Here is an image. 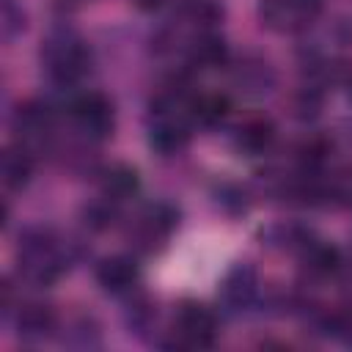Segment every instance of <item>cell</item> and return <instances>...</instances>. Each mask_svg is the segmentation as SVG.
<instances>
[{
    "label": "cell",
    "mask_w": 352,
    "mask_h": 352,
    "mask_svg": "<svg viewBox=\"0 0 352 352\" xmlns=\"http://www.w3.org/2000/svg\"><path fill=\"white\" fill-rule=\"evenodd\" d=\"M176 226H179V209L168 201H154L140 209L132 226V239L140 250H157L160 245L168 242Z\"/></svg>",
    "instance_id": "obj_6"
},
{
    "label": "cell",
    "mask_w": 352,
    "mask_h": 352,
    "mask_svg": "<svg viewBox=\"0 0 352 352\" xmlns=\"http://www.w3.org/2000/svg\"><path fill=\"white\" fill-rule=\"evenodd\" d=\"M258 294V272L248 261H236L220 280V300L231 311H245Z\"/></svg>",
    "instance_id": "obj_10"
},
{
    "label": "cell",
    "mask_w": 352,
    "mask_h": 352,
    "mask_svg": "<svg viewBox=\"0 0 352 352\" xmlns=\"http://www.w3.org/2000/svg\"><path fill=\"white\" fill-rule=\"evenodd\" d=\"M297 256H300L302 270L314 278H330L341 270V250L336 245L319 239V236H314Z\"/></svg>",
    "instance_id": "obj_14"
},
{
    "label": "cell",
    "mask_w": 352,
    "mask_h": 352,
    "mask_svg": "<svg viewBox=\"0 0 352 352\" xmlns=\"http://www.w3.org/2000/svg\"><path fill=\"white\" fill-rule=\"evenodd\" d=\"M217 338V316L209 305L187 300L176 308L173 316V346H187V349H201L212 346Z\"/></svg>",
    "instance_id": "obj_4"
},
{
    "label": "cell",
    "mask_w": 352,
    "mask_h": 352,
    "mask_svg": "<svg viewBox=\"0 0 352 352\" xmlns=\"http://www.w3.org/2000/svg\"><path fill=\"white\" fill-rule=\"evenodd\" d=\"M28 25V14L19 0H0V33L6 41H14Z\"/></svg>",
    "instance_id": "obj_23"
},
{
    "label": "cell",
    "mask_w": 352,
    "mask_h": 352,
    "mask_svg": "<svg viewBox=\"0 0 352 352\" xmlns=\"http://www.w3.org/2000/svg\"><path fill=\"white\" fill-rule=\"evenodd\" d=\"M69 242L63 245L50 228H28L16 245V270L19 278L30 286L55 283L69 267Z\"/></svg>",
    "instance_id": "obj_1"
},
{
    "label": "cell",
    "mask_w": 352,
    "mask_h": 352,
    "mask_svg": "<svg viewBox=\"0 0 352 352\" xmlns=\"http://www.w3.org/2000/svg\"><path fill=\"white\" fill-rule=\"evenodd\" d=\"M319 327L324 336L352 346V305H336V308L322 311Z\"/></svg>",
    "instance_id": "obj_22"
},
{
    "label": "cell",
    "mask_w": 352,
    "mask_h": 352,
    "mask_svg": "<svg viewBox=\"0 0 352 352\" xmlns=\"http://www.w3.org/2000/svg\"><path fill=\"white\" fill-rule=\"evenodd\" d=\"M231 113V102L226 94H195L192 96V124L214 129L220 126Z\"/></svg>",
    "instance_id": "obj_17"
},
{
    "label": "cell",
    "mask_w": 352,
    "mask_h": 352,
    "mask_svg": "<svg viewBox=\"0 0 352 352\" xmlns=\"http://www.w3.org/2000/svg\"><path fill=\"white\" fill-rule=\"evenodd\" d=\"M41 63L52 82L74 85L91 72V50L72 28H55L41 41Z\"/></svg>",
    "instance_id": "obj_2"
},
{
    "label": "cell",
    "mask_w": 352,
    "mask_h": 352,
    "mask_svg": "<svg viewBox=\"0 0 352 352\" xmlns=\"http://www.w3.org/2000/svg\"><path fill=\"white\" fill-rule=\"evenodd\" d=\"M187 63L198 72H209V69H220L228 66V47L226 41L214 33V30H198L190 44H187Z\"/></svg>",
    "instance_id": "obj_13"
},
{
    "label": "cell",
    "mask_w": 352,
    "mask_h": 352,
    "mask_svg": "<svg viewBox=\"0 0 352 352\" xmlns=\"http://www.w3.org/2000/svg\"><path fill=\"white\" fill-rule=\"evenodd\" d=\"M116 206L118 204H113L110 198H99V201H91L85 209H82V220H85V226L88 228H94V231H107L113 223H116Z\"/></svg>",
    "instance_id": "obj_25"
},
{
    "label": "cell",
    "mask_w": 352,
    "mask_h": 352,
    "mask_svg": "<svg viewBox=\"0 0 352 352\" xmlns=\"http://www.w3.org/2000/svg\"><path fill=\"white\" fill-rule=\"evenodd\" d=\"M228 66H231V85L248 99L270 96L278 85V74L264 55L245 52L236 60H231Z\"/></svg>",
    "instance_id": "obj_7"
},
{
    "label": "cell",
    "mask_w": 352,
    "mask_h": 352,
    "mask_svg": "<svg viewBox=\"0 0 352 352\" xmlns=\"http://www.w3.org/2000/svg\"><path fill=\"white\" fill-rule=\"evenodd\" d=\"M63 344L66 346H74V349H94L102 344V333H99V324L94 316H74L66 322V330H63Z\"/></svg>",
    "instance_id": "obj_20"
},
{
    "label": "cell",
    "mask_w": 352,
    "mask_h": 352,
    "mask_svg": "<svg viewBox=\"0 0 352 352\" xmlns=\"http://www.w3.org/2000/svg\"><path fill=\"white\" fill-rule=\"evenodd\" d=\"M162 3H165V0H135V6H138V8H143V11H154V8H162Z\"/></svg>",
    "instance_id": "obj_27"
},
{
    "label": "cell",
    "mask_w": 352,
    "mask_h": 352,
    "mask_svg": "<svg viewBox=\"0 0 352 352\" xmlns=\"http://www.w3.org/2000/svg\"><path fill=\"white\" fill-rule=\"evenodd\" d=\"M69 116L74 126L88 138V140H104L116 129V110L113 102L99 94V91H85L77 94L69 102Z\"/></svg>",
    "instance_id": "obj_5"
},
{
    "label": "cell",
    "mask_w": 352,
    "mask_h": 352,
    "mask_svg": "<svg viewBox=\"0 0 352 352\" xmlns=\"http://www.w3.org/2000/svg\"><path fill=\"white\" fill-rule=\"evenodd\" d=\"M154 322H157V311H154V305H151L146 297L132 300V305H129V311H126V324H129V330L138 333V336H143Z\"/></svg>",
    "instance_id": "obj_26"
},
{
    "label": "cell",
    "mask_w": 352,
    "mask_h": 352,
    "mask_svg": "<svg viewBox=\"0 0 352 352\" xmlns=\"http://www.w3.org/2000/svg\"><path fill=\"white\" fill-rule=\"evenodd\" d=\"M278 129L267 116H250L245 121H239L231 132V143L239 154L245 157H261L275 146Z\"/></svg>",
    "instance_id": "obj_12"
},
{
    "label": "cell",
    "mask_w": 352,
    "mask_h": 352,
    "mask_svg": "<svg viewBox=\"0 0 352 352\" xmlns=\"http://www.w3.org/2000/svg\"><path fill=\"white\" fill-rule=\"evenodd\" d=\"M14 327H16V336L22 341L38 344V341L50 338L58 330V316H55L52 305L38 302V300H28V302H19L16 305Z\"/></svg>",
    "instance_id": "obj_11"
},
{
    "label": "cell",
    "mask_w": 352,
    "mask_h": 352,
    "mask_svg": "<svg viewBox=\"0 0 352 352\" xmlns=\"http://www.w3.org/2000/svg\"><path fill=\"white\" fill-rule=\"evenodd\" d=\"M322 198L333 206H352V168H333L322 170Z\"/></svg>",
    "instance_id": "obj_19"
},
{
    "label": "cell",
    "mask_w": 352,
    "mask_h": 352,
    "mask_svg": "<svg viewBox=\"0 0 352 352\" xmlns=\"http://www.w3.org/2000/svg\"><path fill=\"white\" fill-rule=\"evenodd\" d=\"M349 96H352V80H349Z\"/></svg>",
    "instance_id": "obj_28"
},
{
    "label": "cell",
    "mask_w": 352,
    "mask_h": 352,
    "mask_svg": "<svg viewBox=\"0 0 352 352\" xmlns=\"http://www.w3.org/2000/svg\"><path fill=\"white\" fill-rule=\"evenodd\" d=\"M138 280H140V267L132 256L116 253L96 264V283L102 286V292H107L113 297L132 294L138 289Z\"/></svg>",
    "instance_id": "obj_9"
},
{
    "label": "cell",
    "mask_w": 352,
    "mask_h": 352,
    "mask_svg": "<svg viewBox=\"0 0 352 352\" xmlns=\"http://www.w3.org/2000/svg\"><path fill=\"white\" fill-rule=\"evenodd\" d=\"M11 129L16 135V143H22L25 148H36L44 146L55 129V110L41 102V99H30L25 104H19L11 116Z\"/></svg>",
    "instance_id": "obj_8"
},
{
    "label": "cell",
    "mask_w": 352,
    "mask_h": 352,
    "mask_svg": "<svg viewBox=\"0 0 352 352\" xmlns=\"http://www.w3.org/2000/svg\"><path fill=\"white\" fill-rule=\"evenodd\" d=\"M324 0H261L258 19L275 33H302L322 16Z\"/></svg>",
    "instance_id": "obj_3"
},
{
    "label": "cell",
    "mask_w": 352,
    "mask_h": 352,
    "mask_svg": "<svg viewBox=\"0 0 352 352\" xmlns=\"http://www.w3.org/2000/svg\"><path fill=\"white\" fill-rule=\"evenodd\" d=\"M322 99H324V94H322L319 85H302L292 99V110H294L297 118L311 121L322 113Z\"/></svg>",
    "instance_id": "obj_24"
},
{
    "label": "cell",
    "mask_w": 352,
    "mask_h": 352,
    "mask_svg": "<svg viewBox=\"0 0 352 352\" xmlns=\"http://www.w3.org/2000/svg\"><path fill=\"white\" fill-rule=\"evenodd\" d=\"M99 190L113 204H121V201H129L140 190V176L132 165L116 162V165H110L99 173Z\"/></svg>",
    "instance_id": "obj_16"
},
{
    "label": "cell",
    "mask_w": 352,
    "mask_h": 352,
    "mask_svg": "<svg viewBox=\"0 0 352 352\" xmlns=\"http://www.w3.org/2000/svg\"><path fill=\"white\" fill-rule=\"evenodd\" d=\"M220 0H179V16L198 30H212L223 19Z\"/></svg>",
    "instance_id": "obj_18"
},
{
    "label": "cell",
    "mask_w": 352,
    "mask_h": 352,
    "mask_svg": "<svg viewBox=\"0 0 352 352\" xmlns=\"http://www.w3.org/2000/svg\"><path fill=\"white\" fill-rule=\"evenodd\" d=\"M30 176H33V151L25 148L22 143L6 146L3 157H0V179H3L6 190L28 187Z\"/></svg>",
    "instance_id": "obj_15"
},
{
    "label": "cell",
    "mask_w": 352,
    "mask_h": 352,
    "mask_svg": "<svg viewBox=\"0 0 352 352\" xmlns=\"http://www.w3.org/2000/svg\"><path fill=\"white\" fill-rule=\"evenodd\" d=\"M212 201L214 206L228 214V217H242L248 209H250V195L242 184L236 182H220L214 190H212Z\"/></svg>",
    "instance_id": "obj_21"
}]
</instances>
